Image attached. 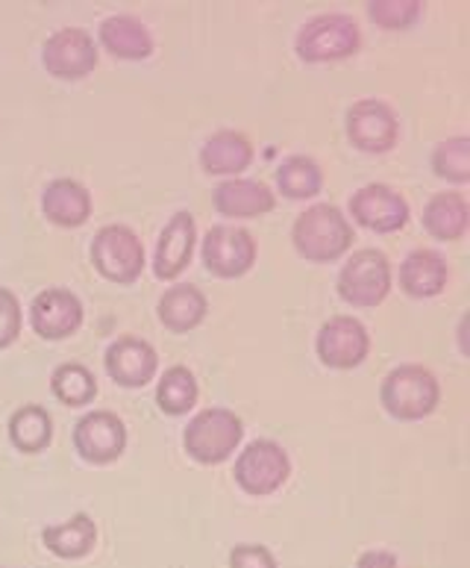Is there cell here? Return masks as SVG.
I'll return each mask as SVG.
<instances>
[{
	"label": "cell",
	"instance_id": "obj_14",
	"mask_svg": "<svg viewBox=\"0 0 470 568\" xmlns=\"http://www.w3.org/2000/svg\"><path fill=\"white\" fill-rule=\"evenodd\" d=\"M350 215L356 224L374 233H397L409 224V201L386 183H368L350 197Z\"/></svg>",
	"mask_w": 470,
	"mask_h": 568
},
{
	"label": "cell",
	"instance_id": "obj_30",
	"mask_svg": "<svg viewBox=\"0 0 470 568\" xmlns=\"http://www.w3.org/2000/svg\"><path fill=\"white\" fill-rule=\"evenodd\" d=\"M368 16L382 30H409L423 16V7L418 0H374L368 3Z\"/></svg>",
	"mask_w": 470,
	"mask_h": 568
},
{
	"label": "cell",
	"instance_id": "obj_21",
	"mask_svg": "<svg viewBox=\"0 0 470 568\" xmlns=\"http://www.w3.org/2000/svg\"><path fill=\"white\" fill-rule=\"evenodd\" d=\"M103 51H110L115 60H147L153 53L151 30L133 16H112L101 24Z\"/></svg>",
	"mask_w": 470,
	"mask_h": 568
},
{
	"label": "cell",
	"instance_id": "obj_3",
	"mask_svg": "<svg viewBox=\"0 0 470 568\" xmlns=\"http://www.w3.org/2000/svg\"><path fill=\"white\" fill-rule=\"evenodd\" d=\"M242 439V418L235 416L233 409L224 407H210L197 413L183 433V445L188 450V457H194L203 466H218V463L233 457Z\"/></svg>",
	"mask_w": 470,
	"mask_h": 568
},
{
	"label": "cell",
	"instance_id": "obj_1",
	"mask_svg": "<svg viewBox=\"0 0 470 568\" xmlns=\"http://www.w3.org/2000/svg\"><path fill=\"white\" fill-rule=\"evenodd\" d=\"M292 242L306 263H336L352 247V227L338 206L315 204L297 215Z\"/></svg>",
	"mask_w": 470,
	"mask_h": 568
},
{
	"label": "cell",
	"instance_id": "obj_25",
	"mask_svg": "<svg viewBox=\"0 0 470 568\" xmlns=\"http://www.w3.org/2000/svg\"><path fill=\"white\" fill-rule=\"evenodd\" d=\"M9 442L21 454H39L51 445L53 439V418L51 413L39 404H24L9 416Z\"/></svg>",
	"mask_w": 470,
	"mask_h": 568
},
{
	"label": "cell",
	"instance_id": "obj_6",
	"mask_svg": "<svg viewBox=\"0 0 470 568\" xmlns=\"http://www.w3.org/2000/svg\"><path fill=\"white\" fill-rule=\"evenodd\" d=\"M391 292V263L377 247H361L338 274V295L350 306H377Z\"/></svg>",
	"mask_w": 470,
	"mask_h": 568
},
{
	"label": "cell",
	"instance_id": "obj_15",
	"mask_svg": "<svg viewBox=\"0 0 470 568\" xmlns=\"http://www.w3.org/2000/svg\"><path fill=\"white\" fill-rule=\"evenodd\" d=\"M103 365H106V374H110L117 386L142 389L160 372V356H156L151 342L124 336V339L112 342L110 348H106Z\"/></svg>",
	"mask_w": 470,
	"mask_h": 568
},
{
	"label": "cell",
	"instance_id": "obj_7",
	"mask_svg": "<svg viewBox=\"0 0 470 568\" xmlns=\"http://www.w3.org/2000/svg\"><path fill=\"white\" fill-rule=\"evenodd\" d=\"M288 475H292V459L283 445L270 439L251 442L235 459V484L256 498L277 493Z\"/></svg>",
	"mask_w": 470,
	"mask_h": 568
},
{
	"label": "cell",
	"instance_id": "obj_29",
	"mask_svg": "<svg viewBox=\"0 0 470 568\" xmlns=\"http://www.w3.org/2000/svg\"><path fill=\"white\" fill-rule=\"evenodd\" d=\"M432 171L447 183L464 186L470 183V139L453 136L436 144L432 151Z\"/></svg>",
	"mask_w": 470,
	"mask_h": 568
},
{
	"label": "cell",
	"instance_id": "obj_8",
	"mask_svg": "<svg viewBox=\"0 0 470 568\" xmlns=\"http://www.w3.org/2000/svg\"><path fill=\"white\" fill-rule=\"evenodd\" d=\"M256 263V239L244 227L215 224L203 239V265L206 272L224 281L242 277Z\"/></svg>",
	"mask_w": 470,
	"mask_h": 568
},
{
	"label": "cell",
	"instance_id": "obj_27",
	"mask_svg": "<svg viewBox=\"0 0 470 568\" xmlns=\"http://www.w3.org/2000/svg\"><path fill=\"white\" fill-rule=\"evenodd\" d=\"M51 392L53 398L59 404H65V407H85L98 395V381H94V374L85 365L62 363L51 374Z\"/></svg>",
	"mask_w": 470,
	"mask_h": 568
},
{
	"label": "cell",
	"instance_id": "obj_26",
	"mask_svg": "<svg viewBox=\"0 0 470 568\" xmlns=\"http://www.w3.org/2000/svg\"><path fill=\"white\" fill-rule=\"evenodd\" d=\"M277 186L279 192L292 201H306V197L320 195L324 189V171L311 156H288L279 162L277 169Z\"/></svg>",
	"mask_w": 470,
	"mask_h": 568
},
{
	"label": "cell",
	"instance_id": "obj_33",
	"mask_svg": "<svg viewBox=\"0 0 470 568\" xmlns=\"http://www.w3.org/2000/svg\"><path fill=\"white\" fill-rule=\"evenodd\" d=\"M356 568H400V562L395 560V554L368 551V554H361L359 566Z\"/></svg>",
	"mask_w": 470,
	"mask_h": 568
},
{
	"label": "cell",
	"instance_id": "obj_32",
	"mask_svg": "<svg viewBox=\"0 0 470 568\" xmlns=\"http://www.w3.org/2000/svg\"><path fill=\"white\" fill-rule=\"evenodd\" d=\"M229 568H277V560L265 545H235L229 551Z\"/></svg>",
	"mask_w": 470,
	"mask_h": 568
},
{
	"label": "cell",
	"instance_id": "obj_18",
	"mask_svg": "<svg viewBox=\"0 0 470 568\" xmlns=\"http://www.w3.org/2000/svg\"><path fill=\"white\" fill-rule=\"evenodd\" d=\"M42 213L57 227H83L89 215H92V195H89V189L83 183H76L71 178H59L44 186Z\"/></svg>",
	"mask_w": 470,
	"mask_h": 568
},
{
	"label": "cell",
	"instance_id": "obj_23",
	"mask_svg": "<svg viewBox=\"0 0 470 568\" xmlns=\"http://www.w3.org/2000/svg\"><path fill=\"white\" fill-rule=\"evenodd\" d=\"M42 542L48 551L57 554L59 560H83L85 554H92L94 545H98V527H94L92 516L76 513L62 525L44 527Z\"/></svg>",
	"mask_w": 470,
	"mask_h": 568
},
{
	"label": "cell",
	"instance_id": "obj_20",
	"mask_svg": "<svg viewBox=\"0 0 470 568\" xmlns=\"http://www.w3.org/2000/svg\"><path fill=\"white\" fill-rule=\"evenodd\" d=\"M450 272H447V260L438 251L420 247L411 251L400 265V286L411 297H436L445 292Z\"/></svg>",
	"mask_w": 470,
	"mask_h": 568
},
{
	"label": "cell",
	"instance_id": "obj_31",
	"mask_svg": "<svg viewBox=\"0 0 470 568\" xmlns=\"http://www.w3.org/2000/svg\"><path fill=\"white\" fill-rule=\"evenodd\" d=\"M21 324H24V313H21L18 297L9 288L0 286V351L9 348L18 339Z\"/></svg>",
	"mask_w": 470,
	"mask_h": 568
},
{
	"label": "cell",
	"instance_id": "obj_16",
	"mask_svg": "<svg viewBox=\"0 0 470 568\" xmlns=\"http://www.w3.org/2000/svg\"><path fill=\"white\" fill-rule=\"evenodd\" d=\"M194 242H197V224L192 213H176L160 233L156 254H153V272L160 281H176L188 268Z\"/></svg>",
	"mask_w": 470,
	"mask_h": 568
},
{
	"label": "cell",
	"instance_id": "obj_13",
	"mask_svg": "<svg viewBox=\"0 0 470 568\" xmlns=\"http://www.w3.org/2000/svg\"><path fill=\"white\" fill-rule=\"evenodd\" d=\"M126 448L124 422L110 409H94L74 427V450L92 466H110Z\"/></svg>",
	"mask_w": 470,
	"mask_h": 568
},
{
	"label": "cell",
	"instance_id": "obj_17",
	"mask_svg": "<svg viewBox=\"0 0 470 568\" xmlns=\"http://www.w3.org/2000/svg\"><path fill=\"white\" fill-rule=\"evenodd\" d=\"M212 204L221 215L227 219H259V215H268L274 206H277V197L265 183L247 178H229L224 180L215 195H212Z\"/></svg>",
	"mask_w": 470,
	"mask_h": 568
},
{
	"label": "cell",
	"instance_id": "obj_22",
	"mask_svg": "<svg viewBox=\"0 0 470 568\" xmlns=\"http://www.w3.org/2000/svg\"><path fill=\"white\" fill-rule=\"evenodd\" d=\"M470 227V206L459 192H438L423 206V230L441 242L462 239Z\"/></svg>",
	"mask_w": 470,
	"mask_h": 568
},
{
	"label": "cell",
	"instance_id": "obj_4",
	"mask_svg": "<svg viewBox=\"0 0 470 568\" xmlns=\"http://www.w3.org/2000/svg\"><path fill=\"white\" fill-rule=\"evenodd\" d=\"M359 24L345 12L315 16L297 33V57L303 62H336L359 51Z\"/></svg>",
	"mask_w": 470,
	"mask_h": 568
},
{
	"label": "cell",
	"instance_id": "obj_12",
	"mask_svg": "<svg viewBox=\"0 0 470 568\" xmlns=\"http://www.w3.org/2000/svg\"><path fill=\"white\" fill-rule=\"evenodd\" d=\"M80 324H83V301L71 288H44L30 304V327L39 339H68L80 331Z\"/></svg>",
	"mask_w": 470,
	"mask_h": 568
},
{
	"label": "cell",
	"instance_id": "obj_11",
	"mask_svg": "<svg viewBox=\"0 0 470 568\" xmlns=\"http://www.w3.org/2000/svg\"><path fill=\"white\" fill-rule=\"evenodd\" d=\"M347 139L365 153H388L400 139V121L388 103L368 98L347 110Z\"/></svg>",
	"mask_w": 470,
	"mask_h": 568
},
{
	"label": "cell",
	"instance_id": "obj_10",
	"mask_svg": "<svg viewBox=\"0 0 470 568\" xmlns=\"http://www.w3.org/2000/svg\"><path fill=\"white\" fill-rule=\"evenodd\" d=\"M42 65L57 80H83L98 69V48L92 33L80 27H62L44 42Z\"/></svg>",
	"mask_w": 470,
	"mask_h": 568
},
{
	"label": "cell",
	"instance_id": "obj_9",
	"mask_svg": "<svg viewBox=\"0 0 470 568\" xmlns=\"http://www.w3.org/2000/svg\"><path fill=\"white\" fill-rule=\"evenodd\" d=\"M315 348H318L320 363L327 368L347 372V368H356V365L365 363V356L370 351V333L352 315H333L318 331Z\"/></svg>",
	"mask_w": 470,
	"mask_h": 568
},
{
	"label": "cell",
	"instance_id": "obj_28",
	"mask_svg": "<svg viewBox=\"0 0 470 568\" xmlns=\"http://www.w3.org/2000/svg\"><path fill=\"white\" fill-rule=\"evenodd\" d=\"M156 404L165 416H185L197 404V381L185 365H174L162 374L156 386Z\"/></svg>",
	"mask_w": 470,
	"mask_h": 568
},
{
	"label": "cell",
	"instance_id": "obj_24",
	"mask_svg": "<svg viewBox=\"0 0 470 568\" xmlns=\"http://www.w3.org/2000/svg\"><path fill=\"white\" fill-rule=\"evenodd\" d=\"M210 301L197 286L180 283L171 286L165 295L160 297V322L168 327L171 333H188L206 318Z\"/></svg>",
	"mask_w": 470,
	"mask_h": 568
},
{
	"label": "cell",
	"instance_id": "obj_5",
	"mask_svg": "<svg viewBox=\"0 0 470 568\" xmlns=\"http://www.w3.org/2000/svg\"><path fill=\"white\" fill-rule=\"evenodd\" d=\"M92 263L101 277L130 286L144 272V245L126 224H106L92 242Z\"/></svg>",
	"mask_w": 470,
	"mask_h": 568
},
{
	"label": "cell",
	"instance_id": "obj_19",
	"mask_svg": "<svg viewBox=\"0 0 470 568\" xmlns=\"http://www.w3.org/2000/svg\"><path fill=\"white\" fill-rule=\"evenodd\" d=\"M253 162V144L244 133L235 130H218L206 139L201 148V165L206 174H224V178H235L244 169H251Z\"/></svg>",
	"mask_w": 470,
	"mask_h": 568
},
{
	"label": "cell",
	"instance_id": "obj_2",
	"mask_svg": "<svg viewBox=\"0 0 470 568\" xmlns=\"http://www.w3.org/2000/svg\"><path fill=\"white\" fill-rule=\"evenodd\" d=\"M379 400L391 418L400 422H420L436 413L441 400V386L438 377L423 365H400L386 374Z\"/></svg>",
	"mask_w": 470,
	"mask_h": 568
}]
</instances>
